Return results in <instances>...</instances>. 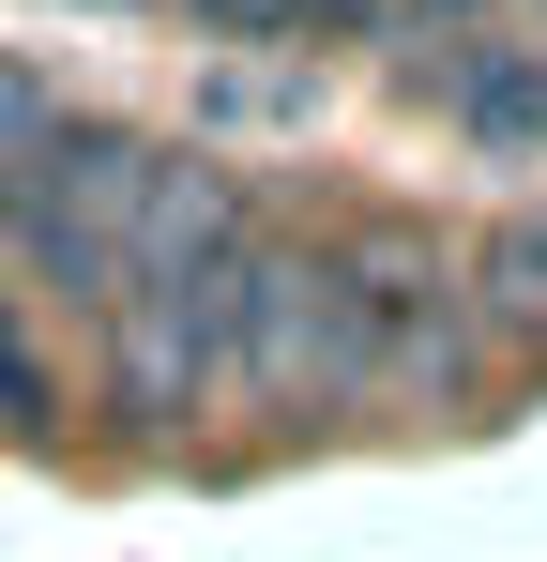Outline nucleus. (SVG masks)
<instances>
[{
    "mask_svg": "<svg viewBox=\"0 0 547 562\" xmlns=\"http://www.w3.org/2000/svg\"><path fill=\"white\" fill-rule=\"evenodd\" d=\"M137 198H153V137L46 122L31 168L0 183V274L31 289V304H91V319H107V289L137 259Z\"/></svg>",
    "mask_w": 547,
    "mask_h": 562,
    "instance_id": "1",
    "label": "nucleus"
},
{
    "mask_svg": "<svg viewBox=\"0 0 547 562\" xmlns=\"http://www.w3.org/2000/svg\"><path fill=\"white\" fill-rule=\"evenodd\" d=\"M411 106H442L471 153H533V137H547V46H502V31H426Z\"/></svg>",
    "mask_w": 547,
    "mask_h": 562,
    "instance_id": "2",
    "label": "nucleus"
},
{
    "mask_svg": "<svg viewBox=\"0 0 547 562\" xmlns=\"http://www.w3.org/2000/svg\"><path fill=\"white\" fill-rule=\"evenodd\" d=\"M471 304L517 319V335H547V213H502V228L471 244Z\"/></svg>",
    "mask_w": 547,
    "mask_h": 562,
    "instance_id": "3",
    "label": "nucleus"
},
{
    "mask_svg": "<svg viewBox=\"0 0 547 562\" xmlns=\"http://www.w3.org/2000/svg\"><path fill=\"white\" fill-rule=\"evenodd\" d=\"M62 411V380H46V350H31V289L0 274V426H46Z\"/></svg>",
    "mask_w": 547,
    "mask_h": 562,
    "instance_id": "4",
    "label": "nucleus"
},
{
    "mask_svg": "<svg viewBox=\"0 0 547 562\" xmlns=\"http://www.w3.org/2000/svg\"><path fill=\"white\" fill-rule=\"evenodd\" d=\"M395 0H289V46H380Z\"/></svg>",
    "mask_w": 547,
    "mask_h": 562,
    "instance_id": "5",
    "label": "nucleus"
},
{
    "mask_svg": "<svg viewBox=\"0 0 547 562\" xmlns=\"http://www.w3.org/2000/svg\"><path fill=\"white\" fill-rule=\"evenodd\" d=\"M46 122H62V106H46V77H15V61H0V183L31 168V137H46Z\"/></svg>",
    "mask_w": 547,
    "mask_h": 562,
    "instance_id": "6",
    "label": "nucleus"
},
{
    "mask_svg": "<svg viewBox=\"0 0 547 562\" xmlns=\"http://www.w3.org/2000/svg\"><path fill=\"white\" fill-rule=\"evenodd\" d=\"M198 31H228V46H289V0H182Z\"/></svg>",
    "mask_w": 547,
    "mask_h": 562,
    "instance_id": "7",
    "label": "nucleus"
},
{
    "mask_svg": "<svg viewBox=\"0 0 547 562\" xmlns=\"http://www.w3.org/2000/svg\"><path fill=\"white\" fill-rule=\"evenodd\" d=\"M395 15H426V31H471V15H487V0H395Z\"/></svg>",
    "mask_w": 547,
    "mask_h": 562,
    "instance_id": "8",
    "label": "nucleus"
}]
</instances>
